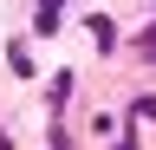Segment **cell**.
Listing matches in <instances>:
<instances>
[{"label": "cell", "mask_w": 156, "mask_h": 150, "mask_svg": "<svg viewBox=\"0 0 156 150\" xmlns=\"http://www.w3.org/2000/svg\"><path fill=\"white\" fill-rule=\"evenodd\" d=\"M143 59H156V33H143Z\"/></svg>", "instance_id": "6da1fadb"}, {"label": "cell", "mask_w": 156, "mask_h": 150, "mask_svg": "<svg viewBox=\"0 0 156 150\" xmlns=\"http://www.w3.org/2000/svg\"><path fill=\"white\" fill-rule=\"evenodd\" d=\"M39 7H65V0H39Z\"/></svg>", "instance_id": "7a4b0ae2"}]
</instances>
